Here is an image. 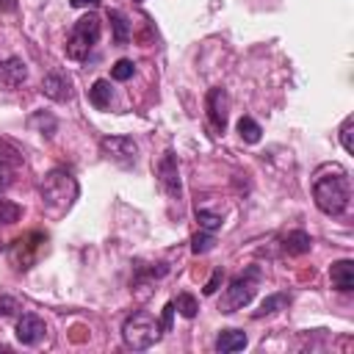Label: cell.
Listing matches in <instances>:
<instances>
[{
	"instance_id": "ac0fdd59",
	"label": "cell",
	"mask_w": 354,
	"mask_h": 354,
	"mask_svg": "<svg viewBox=\"0 0 354 354\" xmlns=\"http://www.w3.org/2000/svg\"><path fill=\"white\" fill-rule=\"evenodd\" d=\"M238 133H241V138H243L246 144H257L260 136H263L260 124H257L252 116H241V119H238Z\"/></svg>"
},
{
	"instance_id": "f546056e",
	"label": "cell",
	"mask_w": 354,
	"mask_h": 354,
	"mask_svg": "<svg viewBox=\"0 0 354 354\" xmlns=\"http://www.w3.org/2000/svg\"><path fill=\"white\" fill-rule=\"evenodd\" d=\"M14 11H17V0H0V17L14 14Z\"/></svg>"
},
{
	"instance_id": "d4e9b609",
	"label": "cell",
	"mask_w": 354,
	"mask_h": 354,
	"mask_svg": "<svg viewBox=\"0 0 354 354\" xmlns=\"http://www.w3.org/2000/svg\"><path fill=\"white\" fill-rule=\"evenodd\" d=\"M351 130H354V119L348 116L343 124H340V144L346 152H354V141H351Z\"/></svg>"
},
{
	"instance_id": "e0dca14e",
	"label": "cell",
	"mask_w": 354,
	"mask_h": 354,
	"mask_svg": "<svg viewBox=\"0 0 354 354\" xmlns=\"http://www.w3.org/2000/svg\"><path fill=\"white\" fill-rule=\"evenodd\" d=\"M108 19H111V28H113V44H127L130 41V22H127V17L119 8H111Z\"/></svg>"
},
{
	"instance_id": "83f0119b",
	"label": "cell",
	"mask_w": 354,
	"mask_h": 354,
	"mask_svg": "<svg viewBox=\"0 0 354 354\" xmlns=\"http://www.w3.org/2000/svg\"><path fill=\"white\" fill-rule=\"evenodd\" d=\"M177 310H174V301H169L166 307H163V318H160V332H169L171 329V315H174Z\"/></svg>"
},
{
	"instance_id": "8992f818",
	"label": "cell",
	"mask_w": 354,
	"mask_h": 354,
	"mask_svg": "<svg viewBox=\"0 0 354 354\" xmlns=\"http://www.w3.org/2000/svg\"><path fill=\"white\" fill-rule=\"evenodd\" d=\"M44 241H47V238H44L41 232H28L25 238H17V241L8 246V257H11L14 268H17V271L30 268V266L36 263L39 249L44 246Z\"/></svg>"
},
{
	"instance_id": "44dd1931",
	"label": "cell",
	"mask_w": 354,
	"mask_h": 354,
	"mask_svg": "<svg viewBox=\"0 0 354 354\" xmlns=\"http://www.w3.org/2000/svg\"><path fill=\"white\" fill-rule=\"evenodd\" d=\"M19 216H22V207H19V205H14V202H8V199H0V227L14 224Z\"/></svg>"
},
{
	"instance_id": "ffe728a7",
	"label": "cell",
	"mask_w": 354,
	"mask_h": 354,
	"mask_svg": "<svg viewBox=\"0 0 354 354\" xmlns=\"http://www.w3.org/2000/svg\"><path fill=\"white\" fill-rule=\"evenodd\" d=\"M174 310H180V315H185V318H194L199 313V301L191 293H180L174 299Z\"/></svg>"
},
{
	"instance_id": "2e32d148",
	"label": "cell",
	"mask_w": 354,
	"mask_h": 354,
	"mask_svg": "<svg viewBox=\"0 0 354 354\" xmlns=\"http://www.w3.org/2000/svg\"><path fill=\"white\" fill-rule=\"evenodd\" d=\"M310 246H313V241H310V235L304 230H293V232H288L282 238V249L288 254H304V252H310Z\"/></svg>"
},
{
	"instance_id": "5bb4252c",
	"label": "cell",
	"mask_w": 354,
	"mask_h": 354,
	"mask_svg": "<svg viewBox=\"0 0 354 354\" xmlns=\"http://www.w3.org/2000/svg\"><path fill=\"white\" fill-rule=\"evenodd\" d=\"M241 348H246V335L241 329H221V335L216 337V351L230 354V351H241Z\"/></svg>"
},
{
	"instance_id": "9c48e42d",
	"label": "cell",
	"mask_w": 354,
	"mask_h": 354,
	"mask_svg": "<svg viewBox=\"0 0 354 354\" xmlns=\"http://www.w3.org/2000/svg\"><path fill=\"white\" fill-rule=\"evenodd\" d=\"M158 183L160 188L171 196V199H180L183 188H180V169H177V158L171 149L163 152V158L158 160Z\"/></svg>"
},
{
	"instance_id": "30bf717a",
	"label": "cell",
	"mask_w": 354,
	"mask_h": 354,
	"mask_svg": "<svg viewBox=\"0 0 354 354\" xmlns=\"http://www.w3.org/2000/svg\"><path fill=\"white\" fill-rule=\"evenodd\" d=\"M25 80H28V66H25L22 58L11 55V58H3V61H0V88H3V91H14V88H19Z\"/></svg>"
},
{
	"instance_id": "f1b7e54d",
	"label": "cell",
	"mask_w": 354,
	"mask_h": 354,
	"mask_svg": "<svg viewBox=\"0 0 354 354\" xmlns=\"http://www.w3.org/2000/svg\"><path fill=\"white\" fill-rule=\"evenodd\" d=\"M14 310H17V301L8 299V296H3V299H0V315H11Z\"/></svg>"
},
{
	"instance_id": "4316f807",
	"label": "cell",
	"mask_w": 354,
	"mask_h": 354,
	"mask_svg": "<svg viewBox=\"0 0 354 354\" xmlns=\"http://www.w3.org/2000/svg\"><path fill=\"white\" fill-rule=\"evenodd\" d=\"M221 279H224V271H221V268H216V271H213V277H210V279H207V285H205V296H213V293L218 290Z\"/></svg>"
},
{
	"instance_id": "d6986e66",
	"label": "cell",
	"mask_w": 354,
	"mask_h": 354,
	"mask_svg": "<svg viewBox=\"0 0 354 354\" xmlns=\"http://www.w3.org/2000/svg\"><path fill=\"white\" fill-rule=\"evenodd\" d=\"M288 301H290V299H288V293H274V296H268V299L260 304V310H254V318L274 315V313H279V310H282Z\"/></svg>"
},
{
	"instance_id": "5b68a950",
	"label": "cell",
	"mask_w": 354,
	"mask_h": 354,
	"mask_svg": "<svg viewBox=\"0 0 354 354\" xmlns=\"http://www.w3.org/2000/svg\"><path fill=\"white\" fill-rule=\"evenodd\" d=\"M257 279H260V271H257V266H252V268H246L243 274H238L232 282H230V288H227V293L221 296V301H218V310L221 313H235V310H243L252 299H254V290H257Z\"/></svg>"
},
{
	"instance_id": "603a6c76",
	"label": "cell",
	"mask_w": 354,
	"mask_h": 354,
	"mask_svg": "<svg viewBox=\"0 0 354 354\" xmlns=\"http://www.w3.org/2000/svg\"><path fill=\"white\" fill-rule=\"evenodd\" d=\"M213 243H216V238H213V232H196L194 238H191V249L196 252V254H205V252H210L213 249Z\"/></svg>"
},
{
	"instance_id": "8fae6325",
	"label": "cell",
	"mask_w": 354,
	"mask_h": 354,
	"mask_svg": "<svg viewBox=\"0 0 354 354\" xmlns=\"http://www.w3.org/2000/svg\"><path fill=\"white\" fill-rule=\"evenodd\" d=\"M44 321L39 318V315H33V313H25L19 321H17V340L22 343V346H36L41 337H44Z\"/></svg>"
},
{
	"instance_id": "7c38bea8",
	"label": "cell",
	"mask_w": 354,
	"mask_h": 354,
	"mask_svg": "<svg viewBox=\"0 0 354 354\" xmlns=\"http://www.w3.org/2000/svg\"><path fill=\"white\" fill-rule=\"evenodd\" d=\"M41 91H44V97H50L55 102H66L72 97V80L66 75H61V72H50L41 80Z\"/></svg>"
},
{
	"instance_id": "cb8c5ba5",
	"label": "cell",
	"mask_w": 354,
	"mask_h": 354,
	"mask_svg": "<svg viewBox=\"0 0 354 354\" xmlns=\"http://www.w3.org/2000/svg\"><path fill=\"white\" fill-rule=\"evenodd\" d=\"M133 72H136L133 61L122 58V61H116V64H113V69H111V77H113V80H130V77H133Z\"/></svg>"
},
{
	"instance_id": "7a4b0ae2",
	"label": "cell",
	"mask_w": 354,
	"mask_h": 354,
	"mask_svg": "<svg viewBox=\"0 0 354 354\" xmlns=\"http://www.w3.org/2000/svg\"><path fill=\"white\" fill-rule=\"evenodd\" d=\"M39 194H41V202H44V210L50 216H61L72 207V202L77 199V183L69 171L64 169H53L41 177L39 183Z\"/></svg>"
},
{
	"instance_id": "1f68e13d",
	"label": "cell",
	"mask_w": 354,
	"mask_h": 354,
	"mask_svg": "<svg viewBox=\"0 0 354 354\" xmlns=\"http://www.w3.org/2000/svg\"><path fill=\"white\" fill-rule=\"evenodd\" d=\"M0 249H3V243H0Z\"/></svg>"
},
{
	"instance_id": "ba28073f",
	"label": "cell",
	"mask_w": 354,
	"mask_h": 354,
	"mask_svg": "<svg viewBox=\"0 0 354 354\" xmlns=\"http://www.w3.org/2000/svg\"><path fill=\"white\" fill-rule=\"evenodd\" d=\"M205 108H207V119L213 124L216 133H224L227 130V116H230V97L224 88H210L207 97H205Z\"/></svg>"
},
{
	"instance_id": "6da1fadb",
	"label": "cell",
	"mask_w": 354,
	"mask_h": 354,
	"mask_svg": "<svg viewBox=\"0 0 354 354\" xmlns=\"http://www.w3.org/2000/svg\"><path fill=\"white\" fill-rule=\"evenodd\" d=\"M313 199L318 205L321 213L326 216H340L346 213L348 202H351V183H348V171L340 163H326L315 171L313 177Z\"/></svg>"
},
{
	"instance_id": "4dcf8cb0",
	"label": "cell",
	"mask_w": 354,
	"mask_h": 354,
	"mask_svg": "<svg viewBox=\"0 0 354 354\" xmlns=\"http://www.w3.org/2000/svg\"><path fill=\"white\" fill-rule=\"evenodd\" d=\"M75 8H94V6H100V0H69Z\"/></svg>"
},
{
	"instance_id": "4fadbf2b",
	"label": "cell",
	"mask_w": 354,
	"mask_h": 354,
	"mask_svg": "<svg viewBox=\"0 0 354 354\" xmlns=\"http://www.w3.org/2000/svg\"><path fill=\"white\" fill-rule=\"evenodd\" d=\"M329 279L335 290H351L354 288V260H337L329 268Z\"/></svg>"
},
{
	"instance_id": "9a60e30c",
	"label": "cell",
	"mask_w": 354,
	"mask_h": 354,
	"mask_svg": "<svg viewBox=\"0 0 354 354\" xmlns=\"http://www.w3.org/2000/svg\"><path fill=\"white\" fill-rule=\"evenodd\" d=\"M111 97H113V91H111V83L108 80H94L91 83V88H88V102L97 108V111H105V108H111Z\"/></svg>"
},
{
	"instance_id": "52a82bcc",
	"label": "cell",
	"mask_w": 354,
	"mask_h": 354,
	"mask_svg": "<svg viewBox=\"0 0 354 354\" xmlns=\"http://www.w3.org/2000/svg\"><path fill=\"white\" fill-rule=\"evenodd\" d=\"M100 149L108 160L119 163V166H130L136 163V152H138V144L130 138V136H105L100 141Z\"/></svg>"
},
{
	"instance_id": "7402d4cb",
	"label": "cell",
	"mask_w": 354,
	"mask_h": 354,
	"mask_svg": "<svg viewBox=\"0 0 354 354\" xmlns=\"http://www.w3.org/2000/svg\"><path fill=\"white\" fill-rule=\"evenodd\" d=\"M196 221H199V230H205V232H216L221 227V216L210 213V210H196Z\"/></svg>"
},
{
	"instance_id": "3957f363",
	"label": "cell",
	"mask_w": 354,
	"mask_h": 354,
	"mask_svg": "<svg viewBox=\"0 0 354 354\" xmlns=\"http://www.w3.org/2000/svg\"><path fill=\"white\" fill-rule=\"evenodd\" d=\"M122 337L130 348L144 351L149 346H155L160 340V324L147 313V310H136L133 315L124 318L122 324Z\"/></svg>"
},
{
	"instance_id": "277c9868",
	"label": "cell",
	"mask_w": 354,
	"mask_h": 354,
	"mask_svg": "<svg viewBox=\"0 0 354 354\" xmlns=\"http://www.w3.org/2000/svg\"><path fill=\"white\" fill-rule=\"evenodd\" d=\"M97 39H100V19H97V14L80 17V19L72 25V30H69V39H66V58H72V61L88 58V53H91V47L97 44Z\"/></svg>"
},
{
	"instance_id": "484cf974",
	"label": "cell",
	"mask_w": 354,
	"mask_h": 354,
	"mask_svg": "<svg viewBox=\"0 0 354 354\" xmlns=\"http://www.w3.org/2000/svg\"><path fill=\"white\" fill-rule=\"evenodd\" d=\"M14 183V160L0 158V188H8Z\"/></svg>"
}]
</instances>
